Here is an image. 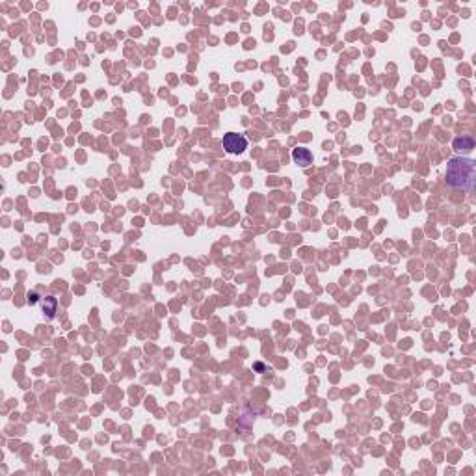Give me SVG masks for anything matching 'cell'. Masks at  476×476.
<instances>
[{
	"instance_id": "3",
	"label": "cell",
	"mask_w": 476,
	"mask_h": 476,
	"mask_svg": "<svg viewBox=\"0 0 476 476\" xmlns=\"http://www.w3.org/2000/svg\"><path fill=\"white\" fill-rule=\"evenodd\" d=\"M292 158H294V162L299 164L301 168H307V166H311V162H313V155H311V151L303 149V147H298V149L292 151Z\"/></svg>"
},
{
	"instance_id": "4",
	"label": "cell",
	"mask_w": 476,
	"mask_h": 476,
	"mask_svg": "<svg viewBox=\"0 0 476 476\" xmlns=\"http://www.w3.org/2000/svg\"><path fill=\"white\" fill-rule=\"evenodd\" d=\"M454 149L458 153H469L475 149V140L471 136H462V138H456L454 140Z\"/></svg>"
},
{
	"instance_id": "2",
	"label": "cell",
	"mask_w": 476,
	"mask_h": 476,
	"mask_svg": "<svg viewBox=\"0 0 476 476\" xmlns=\"http://www.w3.org/2000/svg\"><path fill=\"white\" fill-rule=\"evenodd\" d=\"M223 147L227 153H244L246 147H248V140L244 138L242 134H236V132H229V134L223 136Z\"/></svg>"
},
{
	"instance_id": "1",
	"label": "cell",
	"mask_w": 476,
	"mask_h": 476,
	"mask_svg": "<svg viewBox=\"0 0 476 476\" xmlns=\"http://www.w3.org/2000/svg\"><path fill=\"white\" fill-rule=\"evenodd\" d=\"M476 181V164L471 158L456 157L448 160L447 166V185L456 190H475Z\"/></svg>"
},
{
	"instance_id": "5",
	"label": "cell",
	"mask_w": 476,
	"mask_h": 476,
	"mask_svg": "<svg viewBox=\"0 0 476 476\" xmlns=\"http://www.w3.org/2000/svg\"><path fill=\"white\" fill-rule=\"evenodd\" d=\"M41 307H43V313H47V316H49V318H54L56 309H58L56 298H52V296H43V298H41Z\"/></svg>"
}]
</instances>
